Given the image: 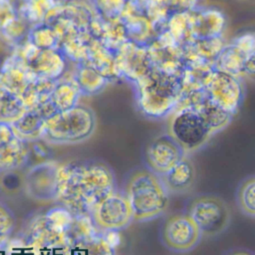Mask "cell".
Returning <instances> with one entry per match:
<instances>
[{"label":"cell","instance_id":"6","mask_svg":"<svg viewBox=\"0 0 255 255\" xmlns=\"http://www.w3.org/2000/svg\"><path fill=\"white\" fill-rule=\"evenodd\" d=\"M169 117L168 133L186 154L200 149L212 137L202 118L194 109L179 108Z\"/></svg>","mask_w":255,"mask_h":255},{"label":"cell","instance_id":"1","mask_svg":"<svg viewBox=\"0 0 255 255\" xmlns=\"http://www.w3.org/2000/svg\"><path fill=\"white\" fill-rule=\"evenodd\" d=\"M116 191L112 169L99 161L70 163L59 168V191L67 208L78 215L91 214L94 207Z\"/></svg>","mask_w":255,"mask_h":255},{"label":"cell","instance_id":"25","mask_svg":"<svg viewBox=\"0 0 255 255\" xmlns=\"http://www.w3.org/2000/svg\"><path fill=\"white\" fill-rule=\"evenodd\" d=\"M246 55L232 42L226 43L219 53L214 68L218 71L241 78L244 71Z\"/></svg>","mask_w":255,"mask_h":255},{"label":"cell","instance_id":"8","mask_svg":"<svg viewBox=\"0 0 255 255\" xmlns=\"http://www.w3.org/2000/svg\"><path fill=\"white\" fill-rule=\"evenodd\" d=\"M202 234L187 213H178L169 216L161 228L163 245L177 253L193 250L201 241Z\"/></svg>","mask_w":255,"mask_h":255},{"label":"cell","instance_id":"2","mask_svg":"<svg viewBox=\"0 0 255 255\" xmlns=\"http://www.w3.org/2000/svg\"><path fill=\"white\" fill-rule=\"evenodd\" d=\"M133 88L139 112L149 119L156 120L174 112L182 93L180 76L156 68L134 84Z\"/></svg>","mask_w":255,"mask_h":255},{"label":"cell","instance_id":"38","mask_svg":"<svg viewBox=\"0 0 255 255\" xmlns=\"http://www.w3.org/2000/svg\"><path fill=\"white\" fill-rule=\"evenodd\" d=\"M16 15L17 10L14 0H0V29Z\"/></svg>","mask_w":255,"mask_h":255},{"label":"cell","instance_id":"41","mask_svg":"<svg viewBox=\"0 0 255 255\" xmlns=\"http://www.w3.org/2000/svg\"><path fill=\"white\" fill-rule=\"evenodd\" d=\"M224 255H255V254L252 253L251 251L245 250V249H233V250L226 252Z\"/></svg>","mask_w":255,"mask_h":255},{"label":"cell","instance_id":"22","mask_svg":"<svg viewBox=\"0 0 255 255\" xmlns=\"http://www.w3.org/2000/svg\"><path fill=\"white\" fill-rule=\"evenodd\" d=\"M195 110L202 118L205 126L212 136L226 128L234 116L232 113L212 102L209 98H207Z\"/></svg>","mask_w":255,"mask_h":255},{"label":"cell","instance_id":"27","mask_svg":"<svg viewBox=\"0 0 255 255\" xmlns=\"http://www.w3.org/2000/svg\"><path fill=\"white\" fill-rule=\"evenodd\" d=\"M91 38L88 32H80L60 43L58 49L67 61L75 65L82 64L87 60L88 44Z\"/></svg>","mask_w":255,"mask_h":255},{"label":"cell","instance_id":"3","mask_svg":"<svg viewBox=\"0 0 255 255\" xmlns=\"http://www.w3.org/2000/svg\"><path fill=\"white\" fill-rule=\"evenodd\" d=\"M135 221H150L161 216L169 205V193L160 176L147 168H137L127 176L124 193Z\"/></svg>","mask_w":255,"mask_h":255},{"label":"cell","instance_id":"23","mask_svg":"<svg viewBox=\"0 0 255 255\" xmlns=\"http://www.w3.org/2000/svg\"><path fill=\"white\" fill-rule=\"evenodd\" d=\"M43 116L36 110H27L24 115L12 124L14 134L25 142H33L42 139Z\"/></svg>","mask_w":255,"mask_h":255},{"label":"cell","instance_id":"34","mask_svg":"<svg viewBox=\"0 0 255 255\" xmlns=\"http://www.w3.org/2000/svg\"><path fill=\"white\" fill-rule=\"evenodd\" d=\"M0 175V189L9 195L18 194L24 190V175H21L17 170L2 172Z\"/></svg>","mask_w":255,"mask_h":255},{"label":"cell","instance_id":"4","mask_svg":"<svg viewBox=\"0 0 255 255\" xmlns=\"http://www.w3.org/2000/svg\"><path fill=\"white\" fill-rule=\"evenodd\" d=\"M95 127L94 112L78 104L71 109L57 111L45 119L42 139L52 144H76L87 140Z\"/></svg>","mask_w":255,"mask_h":255},{"label":"cell","instance_id":"30","mask_svg":"<svg viewBox=\"0 0 255 255\" xmlns=\"http://www.w3.org/2000/svg\"><path fill=\"white\" fill-rule=\"evenodd\" d=\"M30 29L31 26L17 14L0 29V37L5 43L14 48L28 38Z\"/></svg>","mask_w":255,"mask_h":255},{"label":"cell","instance_id":"10","mask_svg":"<svg viewBox=\"0 0 255 255\" xmlns=\"http://www.w3.org/2000/svg\"><path fill=\"white\" fill-rule=\"evenodd\" d=\"M115 60L120 80L129 82L132 86L146 77L154 68L148 47L131 41H127L117 50Z\"/></svg>","mask_w":255,"mask_h":255},{"label":"cell","instance_id":"17","mask_svg":"<svg viewBox=\"0 0 255 255\" xmlns=\"http://www.w3.org/2000/svg\"><path fill=\"white\" fill-rule=\"evenodd\" d=\"M169 195H181L191 191L196 183V169L185 155L174 167L160 176Z\"/></svg>","mask_w":255,"mask_h":255},{"label":"cell","instance_id":"9","mask_svg":"<svg viewBox=\"0 0 255 255\" xmlns=\"http://www.w3.org/2000/svg\"><path fill=\"white\" fill-rule=\"evenodd\" d=\"M59 168L56 162L38 163L24 174V192L37 202H50L59 191Z\"/></svg>","mask_w":255,"mask_h":255},{"label":"cell","instance_id":"14","mask_svg":"<svg viewBox=\"0 0 255 255\" xmlns=\"http://www.w3.org/2000/svg\"><path fill=\"white\" fill-rule=\"evenodd\" d=\"M37 78L29 66L13 52L5 58L0 67L1 90L20 96Z\"/></svg>","mask_w":255,"mask_h":255},{"label":"cell","instance_id":"5","mask_svg":"<svg viewBox=\"0 0 255 255\" xmlns=\"http://www.w3.org/2000/svg\"><path fill=\"white\" fill-rule=\"evenodd\" d=\"M199 228L202 236L213 237L224 232L231 221L229 205L219 196L201 194L194 197L186 212Z\"/></svg>","mask_w":255,"mask_h":255},{"label":"cell","instance_id":"40","mask_svg":"<svg viewBox=\"0 0 255 255\" xmlns=\"http://www.w3.org/2000/svg\"><path fill=\"white\" fill-rule=\"evenodd\" d=\"M243 75L255 81V52L246 57Z\"/></svg>","mask_w":255,"mask_h":255},{"label":"cell","instance_id":"24","mask_svg":"<svg viewBox=\"0 0 255 255\" xmlns=\"http://www.w3.org/2000/svg\"><path fill=\"white\" fill-rule=\"evenodd\" d=\"M73 74L82 95L91 96L98 94L110 83L107 78L87 63L75 65Z\"/></svg>","mask_w":255,"mask_h":255},{"label":"cell","instance_id":"11","mask_svg":"<svg viewBox=\"0 0 255 255\" xmlns=\"http://www.w3.org/2000/svg\"><path fill=\"white\" fill-rule=\"evenodd\" d=\"M186 155L183 148L167 132L154 137L144 151L146 168L158 176H163Z\"/></svg>","mask_w":255,"mask_h":255},{"label":"cell","instance_id":"13","mask_svg":"<svg viewBox=\"0 0 255 255\" xmlns=\"http://www.w3.org/2000/svg\"><path fill=\"white\" fill-rule=\"evenodd\" d=\"M148 51L154 68L172 75H181L185 67L182 49L168 31L159 33L148 46Z\"/></svg>","mask_w":255,"mask_h":255},{"label":"cell","instance_id":"19","mask_svg":"<svg viewBox=\"0 0 255 255\" xmlns=\"http://www.w3.org/2000/svg\"><path fill=\"white\" fill-rule=\"evenodd\" d=\"M110 82L120 80L115 60V53L109 50L99 40L91 38L88 44L86 62Z\"/></svg>","mask_w":255,"mask_h":255},{"label":"cell","instance_id":"16","mask_svg":"<svg viewBox=\"0 0 255 255\" xmlns=\"http://www.w3.org/2000/svg\"><path fill=\"white\" fill-rule=\"evenodd\" d=\"M120 19L124 24L128 40L137 45L148 47L158 36L152 22L135 10L128 1L125 5Z\"/></svg>","mask_w":255,"mask_h":255},{"label":"cell","instance_id":"26","mask_svg":"<svg viewBox=\"0 0 255 255\" xmlns=\"http://www.w3.org/2000/svg\"><path fill=\"white\" fill-rule=\"evenodd\" d=\"M57 0H17V14L31 27L41 24Z\"/></svg>","mask_w":255,"mask_h":255},{"label":"cell","instance_id":"28","mask_svg":"<svg viewBox=\"0 0 255 255\" xmlns=\"http://www.w3.org/2000/svg\"><path fill=\"white\" fill-rule=\"evenodd\" d=\"M27 111L20 96L0 90V122L14 124Z\"/></svg>","mask_w":255,"mask_h":255},{"label":"cell","instance_id":"33","mask_svg":"<svg viewBox=\"0 0 255 255\" xmlns=\"http://www.w3.org/2000/svg\"><path fill=\"white\" fill-rule=\"evenodd\" d=\"M96 13L105 20L120 19L128 0H89Z\"/></svg>","mask_w":255,"mask_h":255},{"label":"cell","instance_id":"42","mask_svg":"<svg viewBox=\"0 0 255 255\" xmlns=\"http://www.w3.org/2000/svg\"><path fill=\"white\" fill-rule=\"evenodd\" d=\"M0 90H1V84H0Z\"/></svg>","mask_w":255,"mask_h":255},{"label":"cell","instance_id":"35","mask_svg":"<svg viewBox=\"0 0 255 255\" xmlns=\"http://www.w3.org/2000/svg\"><path fill=\"white\" fill-rule=\"evenodd\" d=\"M15 219L13 213L5 206L0 203V249L6 246L8 239L14 229Z\"/></svg>","mask_w":255,"mask_h":255},{"label":"cell","instance_id":"39","mask_svg":"<svg viewBox=\"0 0 255 255\" xmlns=\"http://www.w3.org/2000/svg\"><path fill=\"white\" fill-rule=\"evenodd\" d=\"M15 136L12 126L7 123L0 122V147L8 143Z\"/></svg>","mask_w":255,"mask_h":255},{"label":"cell","instance_id":"32","mask_svg":"<svg viewBox=\"0 0 255 255\" xmlns=\"http://www.w3.org/2000/svg\"><path fill=\"white\" fill-rule=\"evenodd\" d=\"M236 201L240 210L251 217H255V176L245 179L238 187Z\"/></svg>","mask_w":255,"mask_h":255},{"label":"cell","instance_id":"37","mask_svg":"<svg viewBox=\"0 0 255 255\" xmlns=\"http://www.w3.org/2000/svg\"><path fill=\"white\" fill-rule=\"evenodd\" d=\"M170 13L190 12L199 5V0H167Z\"/></svg>","mask_w":255,"mask_h":255},{"label":"cell","instance_id":"12","mask_svg":"<svg viewBox=\"0 0 255 255\" xmlns=\"http://www.w3.org/2000/svg\"><path fill=\"white\" fill-rule=\"evenodd\" d=\"M204 90L208 98L235 115L244 98V88L241 78L214 69Z\"/></svg>","mask_w":255,"mask_h":255},{"label":"cell","instance_id":"20","mask_svg":"<svg viewBox=\"0 0 255 255\" xmlns=\"http://www.w3.org/2000/svg\"><path fill=\"white\" fill-rule=\"evenodd\" d=\"M81 96L82 93L75 81L73 72H65L61 78L56 80L50 101L57 111H65L77 106Z\"/></svg>","mask_w":255,"mask_h":255},{"label":"cell","instance_id":"21","mask_svg":"<svg viewBox=\"0 0 255 255\" xmlns=\"http://www.w3.org/2000/svg\"><path fill=\"white\" fill-rule=\"evenodd\" d=\"M29 157L27 142L16 135L0 147V173L21 168Z\"/></svg>","mask_w":255,"mask_h":255},{"label":"cell","instance_id":"31","mask_svg":"<svg viewBox=\"0 0 255 255\" xmlns=\"http://www.w3.org/2000/svg\"><path fill=\"white\" fill-rule=\"evenodd\" d=\"M27 39L41 50L59 48V41L53 28L45 23L32 26Z\"/></svg>","mask_w":255,"mask_h":255},{"label":"cell","instance_id":"7","mask_svg":"<svg viewBox=\"0 0 255 255\" xmlns=\"http://www.w3.org/2000/svg\"><path fill=\"white\" fill-rule=\"evenodd\" d=\"M90 215L96 227L105 232L123 230L134 220L128 199L123 193L117 191L103 198Z\"/></svg>","mask_w":255,"mask_h":255},{"label":"cell","instance_id":"15","mask_svg":"<svg viewBox=\"0 0 255 255\" xmlns=\"http://www.w3.org/2000/svg\"><path fill=\"white\" fill-rule=\"evenodd\" d=\"M190 20L194 39L220 37L227 25L226 16L221 10L201 5L190 11Z\"/></svg>","mask_w":255,"mask_h":255},{"label":"cell","instance_id":"18","mask_svg":"<svg viewBox=\"0 0 255 255\" xmlns=\"http://www.w3.org/2000/svg\"><path fill=\"white\" fill-rule=\"evenodd\" d=\"M28 66L36 76L56 81L66 72L67 60L59 49H40Z\"/></svg>","mask_w":255,"mask_h":255},{"label":"cell","instance_id":"36","mask_svg":"<svg viewBox=\"0 0 255 255\" xmlns=\"http://www.w3.org/2000/svg\"><path fill=\"white\" fill-rule=\"evenodd\" d=\"M246 56L255 52V32L248 31L239 34L231 41Z\"/></svg>","mask_w":255,"mask_h":255},{"label":"cell","instance_id":"29","mask_svg":"<svg viewBox=\"0 0 255 255\" xmlns=\"http://www.w3.org/2000/svg\"><path fill=\"white\" fill-rule=\"evenodd\" d=\"M165 30L180 46L193 41L190 12L172 13L167 20Z\"/></svg>","mask_w":255,"mask_h":255}]
</instances>
